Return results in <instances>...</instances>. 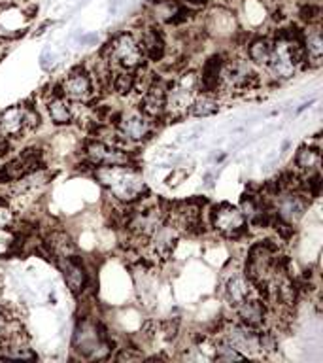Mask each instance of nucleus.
<instances>
[{
	"label": "nucleus",
	"instance_id": "1",
	"mask_svg": "<svg viewBox=\"0 0 323 363\" xmlns=\"http://www.w3.org/2000/svg\"><path fill=\"white\" fill-rule=\"evenodd\" d=\"M96 182L112 195L115 201L125 204L136 203L147 191L142 174L132 167H95L93 169Z\"/></svg>",
	"mask_w": 323,
	"mask_h": 363
},
{
	"label": "nucleus",
	"instance_id": "2",
	"mask_svg": "<svg viewBox=\"0 0 323 363\" xmlns=\"http://www.w3.org/2000/svg\"><path fill=\"white\" fill-rule=\"evenodd\" d=\"M102 59L108 62V67L112 70H132V72L144 67V62H146L140 42L136 38V34L129 33V30L112 36V40L102 51Z\"/></svg>",
	"mask_w": 323,
	"mask_h": 363
},
{
	"label": "nucleus",
	"instance_id": "3",
	"mask_svg": "<svg viewBox=\"0 0 323 363\" xmlns=\"http://www.w3.org/2000/svg\"><path fill=\"white\" fill-rule=\"evenodd\" d=\"M259 85V72H257V68L246 57H234V59H225L223 61L217 96H221L223 93L240 95V93H248V91L257 89Z\"/></svg>",
	"mask_w": 323,
	"mask_h": 363
},
{
	"label": "nucleus",
	"instance_id": "4",
	"mask_svg": "<svg viewBox=\"0 0 323 363\" xmlns=\"http://www.w3.org/2000/svg\"><path fill=\"white\" fill-rule=\"evenodd\" d=\"M72 350L85 359H106L112 352V342L93 320L78 322L72 335Z\"/></svg>",
	"mask_w": 323,
	"mask_h": 363
},
{
	"label": "nucleus",
	"instance_id": "5",
	"mask_svg": "<svg viewBox=\"0 0 323 363\" xmlns=\"http://www.w3.org/2000/svg\"><path fill=\"white\" fill-rule=\"evenodd\" d=\"M113 129L118 130L119 138L123 144H140L146 142L153 135L155 129V119L142 112L140 108H129L127 112H121L115 116Z\"/></svg>",
	"mask_w": 323,
	"mask_h": 363
},
{
	"label": "nucleus",
	"instance_id": "6",
	"mask_svg": "<svg viewBox=\"0 0 323 363\" xmlns=\"http://www.w3.org/2000/svg\"><path fill=\"white\" fill-rule=\"evenodd\" d=\"M198 93L197 74H183L178 82L166 85V112L170 118H183L189 113L193 99Z\"/></svg>",
	"mask_w": 323,
	"mask_h": 363
},
{
	"label": "nucleus",
	"instance_id": "7",
	"mask_svg": "<svg viewBox=\"0 0 323 363\" xmlns=\"http://www.w3.org/2000/svg\"><path fill=\"white\" fill-rule=\"evenodd\" d=\"M59 93L74 104H87L95 99V78L85 67H76L59 84Z\"/></svg>",
	"mask_w": 323,
	"mask_h": 363
},
{
	"label": "nucleus",
	"instance_id": "8",
	"mask_svg": "<svg viewBox=\"0 0 323 363\" xmlns=\"http://www.w3.org/2000/svg\"><path fill=\"white\" fill-rule=\"evenodd\" d=\"M84 155L87 163L95 169V167H125V164H132V155L127 152L125 147L113 146L104 140H89L84 147Z\"/></svg>",
	"mask_w": 323,
	"mask_h": 363
},
{
	"label": "nucleus",
	"instance_id": "9",
	"mask_svg": "<svg viewBox=\"0 0 323 363\" xmlns=\"http://www.w3.org/2000/svg\"><path fill=\"white\" fill-rule=\"evenodd\" d=\"M272 199H274V204H272L274 216L291 225L299 223L310 206V197H306L305 193L297 189H282Z\"/></svg>",
	"mask_w": 323,
	"mask_h": 363
},
{
	"label": "nucleus",
	"instance_id": "10",
	"mask_svg": "<svg viewBox=\"0 0 323 363\" xmlns=\"http://www.w3.org/2000/svg\"><path fill=\"white\" fill-rule=\"evenodd\" d=\"M217 339H223L231 346H234L246 359H259V340H257V329L246 328L240 322H225L220 331Z\"/></svg>",
	"mask_w": 323,
	"mask_h": 363
},
{
	"label": "nucleus",
	"instance_id": "11",
	"mask_svg": "<svg viewBox=\"0 0 323 363\" xmlns=\"http://www.w3.org/2000/svg\"><path fill=\"white\" fill-rule=\"evenodd\" d=\"M210 221L215 231L225 238H238L246 233V218L242 216L238 206H232L229 203L215 204L210 214Z\"/></svg>",
	"mask_w": 323,
	"mask_h": 363
},
{
	"label": "nucleus",
	"instance_id": "12",
	"mask_svg": "<svg viewBox=\"0 0 323 363\" xmlns=\"http://www.w3.org/2000/svg\"><path fill=\"white\" fill-rule=\"evenodd\" d=\"M265 68L268 70V76H271L274 82H278V84H283V82L293 79L297 70H299L297 65H295L293 57L289 53L288 40L283 38L282 33L274 38L271 59H268V65H266Z\"/></svg>",
	"mask_w": 323,
	"mask_h": 363
},
{
	"label": "nucleus",
	"instance_id": "13",
	"mask_svg": "<svg viewBox=\"0 0 323 363\" xmlns=\"http://www.w3.org/2000/svg\"><path fill=\"white\" fill-rule=\"evenodd\" d=\"M234 308V314H237V322L244 323L246 328L251 329H261L265 328L266 322H268V306L265 305V301L259 299V297H248L244 299L242 303H238Z\"/></svg>",
	"mask_w": 323,
	"mask_h": 363
},
{
	"label": "nucleus",
	"instance_id": "14",
	"mask_svg": "<svg viewBox=\"0 0 323 363\" xmlns=\"http://www.w3.org/2000/svg\"><path fill=\"white\" fill-rule=\"evenodd\" d=\"M135 34L138 42H140L142 53L146 57V61H163V57L166 55V40H164L163 33L159 30V27H155V25H146V27H142Z\"/></svg>",
	"mask_w": 323,
	"mask_h": 363
},
{
	"label": "nucleus",
	"instance_id": "15",
	"mask_svg": "<svg viewBox=\"0 0 323 363\" xmlns=\"http://www.w3.org/2000/svg\"><path fill=\"white\" fill-rule=\"evenodd\" d=\"M178 238H180V233L176 231L169 221H164L163 225L159 227L157 231L147 238L146 246L149 248V252H152V255L155 259L164 261L169 259L170 255H172V252H174Z\"/></svg>",
	"mask_w": 323,
	"mask_h": 363
},
{
	"label": "nucleus",
	"instance_id": "16",
	"mask_svg": "<svg viewBox=\"0 0 323 363\" xmlns=\"http://www.w3.org/2000/svg\"><path fill=\"white\" fill-rule=\"evenodd\" d=\"M138 108L152 119L163 118L166 112V84L155 79L140 95V106Z\"/></svg>",
	"mask_w": 323,
	"mask_h": 363
},
{
	"label": "nucleus",
	"instance_id": "17",
	"mask_svg": "<svg viewBox=\"0 0 323 363\" xmlns=\"http://www.w3.org/2000/svg\"><path fill=\"white\" fill-rule=\"evenodd\" d=\"M57 261H59V267H61L62 277H64V282H67L68 289L74 295L81 294L87 288V280H89V274H87V269L84 267V263L76 255L62 257V259Z\"/></svg>",
	"mask_w": 323,
	"mask_h": 363
},
{
	"label": "nucleus",
	"instance_id": "18",
	"mask_svg": "<svg viewBox=\"0 0 323 363\" xmlns=\"http://www.w3.org/2000/svg\"><path fill=\"white\" fill-rule=\"evenodd\" d=\"M25 130V104L6 108L0 112V136L6 140L21 138Z\"/></svg>",
	"mask_w": 323,
	"mask_h": 363
},
{
	"label": "nucleus",
	"instance_id": "19",
	"mask_svg": "<svg viewBox=\"0 0 323 363\" xmlns=\"http://www.w3.org/2000/svg\"><path fill=\"white\" fill-rule=\"evenodd\" d=\"M45 112L50 116V121L55 127H67L76 119V108H74V102H70L68 99L59 93V87H57V93L45 101Z\"/></svg>",
	"mask_w": 323,
	"mask_h": 363
},
{
	"label": "nucleus",
	"instance_id": "20",
	"mask_svg": "<svg viewBox=\"0 0 323 363\" xmlns=\"http://www.w3.org/2000/svg\"><path fill=\"white\" fill-rule=\"evenodd\" d=\"M223 61H225V57L217 55V53L208 57V59L204 61L203 68H200V74L197 76L198 93H212V95H217Z\"/></svg>",
	"mask_w": 323,
	"mask_h": 363
},
{
	"label": "nucleus",
	"instance_id": "21",
	"mask_svg": "<svg viewBox=\"0 0 323 363\" xmlns=\"http://www.w3.org/2000/svg\"><path fill=\"white\" fill-rule=\"evenodd\" d=\"M302 45H305L306 68H319L323 59V38L319 23L306 25L302 33Z\"/></svg>",
	"mask_w": 323,
	"mask_h": 363
},
{
	"label": "nucleus",
	"instance_id": "22",
	"mask_svg": "<svg viewBox=\"0 0 323 363\" xmlns=\"http://www.w3.org/2000/svg\"><path fill=\"white\" fill-rule=\"evenodd\" d=\"M223 295L229 301V305L237 306L238 303H242L244 299L254 295V284L249 282V278L244 274V271L231 272L223 284Z\"/></svg>",
	"mask_w": 323,
	"mask_h": 363
},
{
	"label": "nucleus",
	"instance_id": "23",
	"mask_svg": "<svg viewBox=\"0 0 323 363\" xmlns=\"http://www.w3.org/2000/svg\"><path fill=\"white\" fill-rule=\"evenodd\" d=\"M295 169L297 172L302 176L314 174V172H319V167H322V147L312 146V144H305L300 146L295 153Z\"/></svg>",
	"mask_w": 323,
	"mask_h": 363
},
{
	"label": "nucleus",
	"instance_id": "24",
	"mask_svg": "<svg viewBox=\"0 0 323 363\" xmlns=\"http://www.w3.org/2000/svg\"><path fill=\"white\" fill-rule=\"evenodd\" d=\"M272 44H274V38L271 36H255L246 45V59L255 68H265L271 59Z\"/></svg>",
	"mask_w": 323,
	"mask_h": 363
},
{
	"label": "nucleus",
	"instance_id": "25",
	"mask_svg": "<svg viewBox=\"0 0 323 363\" xmlns=\"http://www.w3.org/2000/svg\"><path fill=\"white\" fill-rule=\"evenodd\" d=\"M221 110V101L217 95L212 93H197V96L193 99L191 106H189V113L193 118H212Z\"/></svg>",
	"mask_w": 323,
	"mask_h": 363
},
{
	"label": "nucleus",
	"instance_id": "26",
	"mask_svg": "<svg viewBox=\"0 0 323 363\" xmlns=\"http://www.w3.org/2000/svg\"><path fill=\"white\" fill-rule=\"evenodd\" d=\"M136 87V74L132 70H113L110 76V89L113 95L129 96Z\"/></svg>",
	"mask_w": 323,
	"mask_h": 363
},
{
	"label": "nucleus",
	"instance_id": "27",
	"mask_svg": "<svg viewBox=\"0 0 323 363\" xmlns=\"http://www.w3.org/2000/svg\"><path fill=\"white\" fill-rule=\"evenodd\" d=\"M47 246H50V252L55 255L57 259H62V257H70L76 252V246H74L72 237L64 231H53L47 238Z\"/></svg>",
	"mask_w": 323,
	"mask_h": 363
},
{
	"label": "nucleus",
	"instance_id": "28",
	"mask_svg": "<svg viewBox=\"0 0 323 363\" xmlns=\"http://www.w3.org/2000/svg\"><path fill=\"white\" fill-rule=\"evenodd\" d=\"M0 359H23V362H34L38 359V354L30 348V342H8L0 345Z\"/></svg>",
	"mask_w": 323,
	"mask_h": 363
},
{
	"label": "nucleus",
	"instance_id": "29",
	"mask_svg": "<svg viewBox=\"0 0 323 363\" xmlns=\"http://www.w3.org/2000/svg\"><path fill=\"white\" fill-rule=\"evenodd\" d=\"M212 357H214L215 362H223V363L242 362V359H246L244 354H240L234 346H231L223 339H217L214 342V356Z\"/></svg>",
	"mask_w": 323,
	"mask_h": 363
},
{
	"label": "nucleus",
	"instance_id": "30",
	"mask_svg": "<svg viewBox=\"0 0 323 363\" xmlns=\"http://www.w3.org/2000/svg\"><path fill=\"white\" fill-rule=\"evenodd\" d=\"M16 231H13V229H8V227H0V259L13 252V250H16Z\"/></svg>",
	"mask_w": 323,
	"mask_h": 363
},
{
	"label": "nucleus",
	"instance_id": "31",
	"mask_svg": "<svg viewBox=\"0 0 323 363\" xmlns=\"http://www.w3.org/2000/svg\"><path fill=\"white\" fill-rule=\"evenodd\" d=\"M17 223L16 210L11 208L10 204L6 203V199L0 197V227H8V229H13V225Z\"/></svg>",
	"mask_w": 323,
	"mask_h": 363
},
{
	"label": "nucleus",
	"instance_id": "32",
	"mask_svg": "<svg viewBox=\"0 0 323 363\" xmlns=\"http://www.w3.org/2000/svg\"><path fill=\"white\" fill-rule=\"evenodd\" d=\"M42 123V118H40V112L34 106H25V130L27 133H33L36 130Z\"/></svg>",
	"mask_w": 323,
	"mask_h": 363
},
{
	"label": "nucleus",
	"instance_id": "33",
	"mask_svg": "<svg viewBox=\"0 0 323 363\" xmlns=\"http://www.w3.org/2000/svg\"><path fill=\"white\" fill-rule=\"evenodd\" d=\"M113 359H118V362H135V359H142V354L135 352V348H121V352Z\"/></svg>",
	"mask_w": 323,
	"mask_h": 363
},
{
	"label": "nucleus",
	"instance_id": "34",
	"mask_svg": "<svg viewBox=\"0 0 323 363\" xmlns=\"http://www.w3.org/2000/svg\"><path fill=\"white\" fill-rule=\"evenodd\" d=\"M186 6H204L208 4V0H181Z\"/></svg>",
	"mask_w": 323,
	"mask_h": 363
},
{
	"label": "nucleus",
	"instance_id": "35",
	"mask_svg": "<svg viewBox=\"0 0 323 363\" xmlns=\"http://www.w3.org/2000/svg\"><path fill=\"white\" fill-rule=\"evenodd\" d=\"M8 146V140H6V138H2V136H0V157H2V155H4V147Z\"/></svg>",
	"mask_w": 323,
	"mask_h": 363
}]
</instances>
